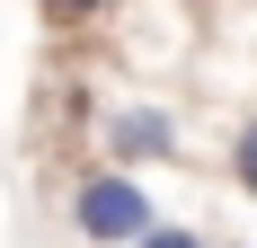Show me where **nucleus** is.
Segmentation results:
<instances>
[{"label":"nucleus","mask_w":257,"mask_h":248,"mask_svg":"<svg viewBox=\"0 0 257 248\" xmlns=\"http://www.w3.org/2000/svg\"><path fill=\"white\" fill-rule=\"evenodd\" d=\"M71 230H80V239L124 248V239H151L160 213H151V195H142V177L98 169V177H80V186H71Z\"/></svg>","instance_id":"obj_1"},{"label":"nucleus","mask_w":257,"mask_h":248,"mask_svg":"<svg viewBox=\"0 0 257 248\" xmlns=\"http://www.w3.org/2000/svg\"><path fill=\"white\" fill-rule=\"evenodd\" d=\"M106 0H45V18H98Z\"/></svg>","instance_id":"obj_4"},{"label":"nucleus","mask_w":257,"mask_h":248,"mask_svg":"<svg viewBox=\"0 0 257 248\" xmlns=\"http://www.w3.org/2000/svg\"><path fill=\"white\" fill-rule=\"evenodd\" d=\"M98 142H106V160H124V169H133V160H169V151H178V124L160 115V106H115Z\"/></svg>","instance_id":"obj_2"},{"label":"nucleus","mask_w":257,"mask_h":248,"mask_svg":"<svg viewBox=\"0 0 257 248\" xmlns=\"http://www.w3.org/2000/svg\"><path fill=\"white\" fill-rule=\"evenodd\" d=\"M231 177L257 195V124H239V142H231Z\"/></svg>","instance_id":"obj_3"}]
</instances>
